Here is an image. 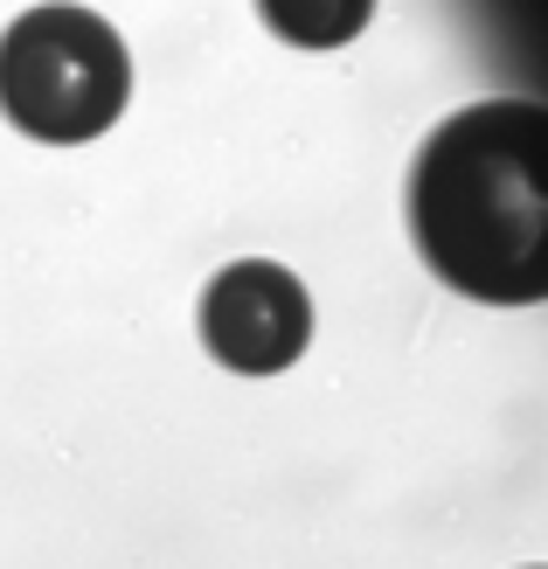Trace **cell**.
Returning <instances> with one entry per match:
<instances>
[{
	"instance_id": "3957f363",
	"label": "cell",
	"mask_w": 548,
	"mask_h": 569,
	"mask_svg": "<svg viewBox=\"0 0 548 569\" xmlns=\"http://www.w3.org/2000/svg\"><path fill=\"white\" fill-rule=\"evenodd\" d=\"M201 340H209V355L222 368H237V376H278L312 340V299H306V284L271 258L222 264L209 278V292H201Z\"/></svg>"
},
{
	"instance_id": "6da1fadb",
	"label": "cell",
	"mask_w": 548,
	"mask_h": 569,
	"mask_svg": "<svg viewBox=\"0 0 548 569\" xmlns=\"http://www.w3.org/2000/svg\"><path fill=\"white\" fill-rule=\"evenodd\" d=\"M410 237L451 292L535 306L548 292V111L528 98L451 111L410 167Z\"/></svg>"
},
{
	"instance_id": "277c9868",
	"label": "cell",
	"mask_w": 548,
	"mask_h": 569,
	"mask_svg": "<svg viewBox=\"0 0 548 569\" xmlns=\"http://www.w3.org/2000/svg\"><path fill=\"white\" fill-rule=\"evenodd\" d=\"M257 14H265L271 36L292 42V49H340V42H355L368 28L375 0H257Z\"/></svg>"
},
{
	"instance_id": "7a4b0ae2",
	"label": "cell",
	"mask_w": 548,
	"mask_h": 569,
	"mask_svg": "<svg viewBox=\"0 0 548 569\" xmlns=\"http://www.w3.org/2000/svg\"><path fill=\"white\" fill-rule=\"evenodd\" d=\"M126 98H132V56L119 28L98 21L91 8L49 0V8H28L21 21H8V36H0V111L14 119V132L77 147V139L119 126Z\"/></svg>"
}]
</instances>
